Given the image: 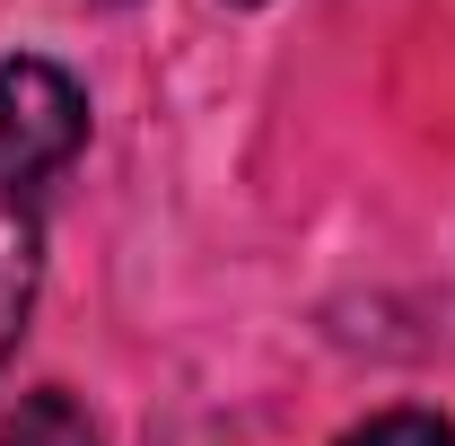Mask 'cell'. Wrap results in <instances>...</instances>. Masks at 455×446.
I'll list each match as a JSON object with an SVG mask.
<instances>
[{
  "label": "cell",
  "mask_w": 455,
  "mask_h": 446,
  "mask_svg": "<svg viewBox=\"0 0 455 446\" xmlns=\"http://www.w3.org/2000/svg\"><path fill=\"white\" fill-rule=\"evenodd\" d=\"M88 140V97L53 61H0V175L27 193L79 158Z\"/></svg>",
  "instance_id": "6da1fadb"
},
{
  "label": "cell",
  "mask_w": 455,
  "mask_h": 446,
  "mask_svg": "<svg viewBox=\"0 0 455 446\" xmlns=\"http://www.w3.org/2000/svg\"><path fill=\"white\" fill-rule=\"evenodd\" d=\"M27 298H36V211L0 175V359H9V341L27 324Z\"/></svg>",
  "instance_id": "7a4b0ae2"
},
{
  "label": "cell",
  "mask_w": 455,
  "mask_h": 446,
  "mask_svg": "<svg viewBox=\"0 0 455 446\" xmlns=\"http://www.w3.org/2000/svg\"><path fill=\"white\" fill-rule=\"evenodd\" d=\"M0 446H97V420H88L61 386H44V394H18Z\"/></svg>",
  "instance_id": "3957f363"
},
{
  "label": "cell",
  "mask_w": 455,
  "mask_h": 446,
  "mask_svg": "<svg viewBox=\"0 0 455 446\" xmlns=\"http://www.w3.org/2000/svg\"><path fill=\"white\" fill-rule=\"evenodd\" d=\"M341 446H455V429L438 411H377V420H359Z\"/></svg>",
  "instance_id": "277c9868"
},
{
  "label": "cell",
  "mask_w": 455,
  "mask_h": 446,
  "mask_svg": "<svg viewBox=\"0 0 455 446\" xmlns=\"http://www.w3.org/2000/svg\"><path fill=\"white\" fill-rule=\"evenodd\" d=\"M236 9H263V0H236Z\"/></svg>",
  "instance_id": "5b68a950"
}]
</instances>
